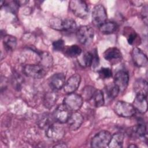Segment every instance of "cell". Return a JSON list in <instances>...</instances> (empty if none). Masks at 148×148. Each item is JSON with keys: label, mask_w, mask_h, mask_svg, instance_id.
<instances>
[{"label": "cell", "mask_w": 148, "mask_h": 148, "mask_svg": "<svg viewBox=\"0 0 148 148\" xmlns=\"http://www.w3.org/2000/svg\"><path fill=\"white\" fill-rule=\"evenodd\" d=\"M69 6L75 16L77 17L86 18L89 13V8L87 3L82 0H72L69 2Z\"/></svg>", "instance_id": "obj_1"}, {"label": "cell", "mask_w": 148, "mask_h": 148, "mask_svg": "<svg viewBox=\"0 0 148 148\" xmlns=\"http://www.w3.org/2000/svg\"><path fill=\"white\" fill-rule=\"evenodd\" d=\"M83 103V99L82 95L72 92L68 94L63 100V103L70 111L77 112Z\"/></svg>", "instance_id": "obj_2"}, {"label": "cell", "mask_w": 148, "mask_h": 148, "mask_svg": "<svg viewBox=\"0 0 148 148\" xmlns=\"http://www.w3.org/2000/svg\"><path fill=\"white\" fill-rule=\"evenodd\" d=\"M114 111L119 116L123 117H130L136 113V110L132 104L119 101L114 106Z\"/></svg>", "instance_id": "obj_3"}, {"label": "cell", "mask_w": 148, "mask_h": 148, "mask_svg": "<svg viewBox=\"0 0 148 148\" xmlns=\"http://www.w3.org/2000/svg\"><path fill=\"white\" fill-rule=\"evenodd\" d=\"M76 36L80 43L84 45H89L93 40L94 31L88 25L81 26L77 30Z\"/></svg>", "instance_id": "obj_4"}, {"label": "cell", "mask_w": 148, "mask_h": 148, "mask_svg": "<svg viewBox=\"0 0 148 148\" xmlns=\"http://www.w3.org/2000/svg\"><path fill=\"white\" fill-rule=\"evenodd\" d=\"M112 134L110 132L103 130L98 132L92 138L91 141V146L97 148H103L108 147L110 140Z\"/></svg>", "instance_id": "obj_5"}, {"label": "cell", "mask_w": 148, "mask_h": 148, "mask_svg": "<svg viewBox=\"0 0 148 148\" xmlns=\"http://www.w3.org/2000/svg\"><path fill=\"white\" fill-rule=\"evenodd\" d=\"M23 72L28 77L39 79L45 76L46 71L40 64H27L23 68Z\"/></svg>", "instance_id": "obj_6"}, {"label": "cell", "mask_w": 148, "mask_h": 148, "mask_svg": "<svg viewBox=\"0 0 148 148\" xmlns=\"http://www.w3.org/2000/svg\"><path fill=\"white\" fill-rule=\"evenodd\" d=\"M106 19L107 14L105 7L101 4L95 6L92 12V22L93 24L99 27L106 22Z\"/></svg>", "instance_id": "obj_7"}, {"label": "cell", "mask_w": 148, "mask_h": 148, "mask_svg": "<svg viewBox=\"0 0 148 148\" xmlns=\"http://www.w3.org/2000/svg\"><path fill=\"white\" fill-rule=\"evenodd\" d=\"M65 132L63 127L53 123L46 130V136L53 141L60 140L64 136Z\"/></svg>", "instance_id": "obj_8"}, {"label": "cell", "mask_w": 148, "mask_h": 148, "mask_svg": "<svg viewBox=\"0 0 148 148\" xmlns=\"http://www.w3.org/2000/svg\"><path fill=\"white\" fill-rule=\"evenodd\" d=\"M71 114V111L64 104H62L55 109L53 117L56 121L60 124H63L68 121Z\"/></svg>", "instance_id": "obj_9"}, {"label": "cell", "mask_w": 148, "mask_h": 148, "mask_svg": "<svg viewBox=\"0 0 148 148\" xmlns=\"http://www.w3.org/2000/svg\"><path fill=\"white\" fill-rule=\"evenodd\" d=\"M129 82V75L127 71L120 70L118 71L114 78V84L118 87L120 92H123L127 87Z\"/></svg>", "instance_id": "obj_10"}, {"label": "cell", "mask_w": 148, "mask_h": 148, "mask_svg": "<svg viewBox=\"0 0 148 148\" xmlns=\"http://www.w3.org/2000/svg\"><path fill=\"white\" fill-rule=\"evenodd\" d=\"M104 58L110 62L112 64H115L121 61L122 54L121 51L117 47H110L103 53Z\"/></svg>", "instance_id": "obj_11"}, {"label": "cell", "mask_w": 148, "mask_h": 148, "mask_svg": "<svg viewBox=\"0 0 148 148\" xmlns=\"http://www.w3.org/2000/svg\"><path fill=\"white\" fill-rule=\"evenodd\" d=\"M81 82V77L77 74L75 73L72 75L65 82L64 86V90L66 94L74 92L79 87Z\"/></svg>", "instance_id": "obj_12"}, {"label": "cell", "mask_w": 148, "mask_h": 148, "mask_svg": "<svg viewBox=\"0 0 148 148\" xmlns=\"http://www.w3.org/2000/svg\"><path fill=\"white\" fill-rule=\"evenodd\" d=\"M134 63L138 66H146L147 64V57L146 55L138 47H134L131 53Z\"/></svg>", "instance_id": "obj_13"}, {"label": "cell", "mask_w": 148, "mask_h": 148, "mask_svg": "<svg viewBox=\"0 0 148 148\" xmlns=\"http://www.w3.org/2000/svg\"><path fill=\"white\" fill-rule=\"evenodd\" d=\"M65 83V76L63 73H57L52 75L49 80L50 87L53 90H58L64 87Z\"/></svg>", "instance_id": "obj_14"}, {"label": "cell", "mask_w": 148, "mask_h": 148, "mask_svg": "<svg viewBox=\"0 0 148 148\" xmlns=\"http://www.w3.org/2000/svg\"><path fill=\"white\" fill-rule=\"evenodd\" d=\"M83 122V116L77 112H74L71 114L68 121L69 128L72 131H76L78 130Z\"/></svg>", "instance_id": "obj_15"}, {"label": "cell", "mask_w": 148, "mask_h": 148, "mask_svg": "<svg viewBox=\"0 0 148 148\" xmlns=\"http://www.w3.org/2000/svg\"><path fill=\"white\" fill-rule=\"evenodd\" d=\"M136 110L141 113H145L147 111V96L143 94H136L133 103Z\"/></svg>", "instance_id": "obj_16"}, {"label": "cell", "mask_w": 148, "mask_h": 148, "mask_svg": "<svg viewBox=\"0 0 148 148\" xmlns=\"http://www.w3.org/2000/svg\"><path fill=\"white\" fill-rule=\"evenodd\" d=\"M54 119L53 115H50L47 113H44L38 116L37 119V124L39 128L46 130L53 124Z\"/></svg>", "instance_id": "obj_17"}, {"label": "cell", "mask_w": 148, "mask_h": 148, "mask_svg": "<svg viewBox=\"0 0 148 148\" xmlns=\"http://www.w3.org/2000/svg\"><path fill=\"white\" fill-rule=\"evenodd\" d=\"M77 24L72 18H65L61 20L60 30L68 32H73L77 29Z\"/></svg>", "instance_id": "obj_18"}, {"label": "cell", "mask_w": 148, "mask_h": 148, "mask_svg": "<svg viewBox=\"0 0 148 148\" xmlns=\"http://www.w3.org/2000/svg\"><path fill=\"white\" fill-rule=\"evenodd\" d=\"M124 142V134L117 132L112 135L108 147L110 148H120L123 147Z\"/></svg>", "instance_id": "obj_19"}, {"label": "cell", "mask_w": 148, "mask_h": 148, "mask_svg": "<svg viewBox=\"0 0 148 148\" xmlns=\"http://www.w3.org/2000/svg\"><path fill=\"white\" fill-rule=\"evenodd\" d=\"M147 83L145 79H139L134 83V89L136 94H143L147 96Z\"/></svg>", "instance_id": "obj_20"}, {"label": "cell", "mask_w": 148, "mask_h": 148, "mask_svg": "<svg viewBox=\"0 0 148 148\" xmlns=\"http://www.w3.org/2000/svg\"><path fill=\"white\" fill-rule=\"evenodd\" d=\"M3 44L7 51H13L17 46L16 38L10 35H6L3 38Z\"/></svg>", "instance_id": "obj_21"}, {"label": "cell", "mask_w": 148, "mask_h": 148, "mask_svg": "<svg viewBox=\"0 0 148 148\" xmlns=\"http://www.w3.org/2000/svg\"><path fill=\"white\" fill-rule=\"evenodd\" d=\"M117 28V25L113 21H106L99 27V31L104 34H111L114 32Z\"/></svg>", "instance_id": "obj_22"}, {"label": "cell", "mask_w": 148, "mask_h": 148, "mask_svg": "<svg viewBox=\"0 0 148 148\" xmlns=\"http://www.w3.org/2000/svg\"><path fill=\"white\" fill-rule=\"evenodd\" d=\"M57 94L55 91H50L46 93L44 96L43 103L46 108L50 109L56 103L57 99Z\"/></svg>", "instance_id": "obj_23"}, {"label": "cell", "mask_w": 148, "mask_h": 148, "mask_svg": "<svg viewBox=\"0 0 148 148\" xmlns=\"http://www.w3.org/2000/svg\"><path fill=\"white\" fill-rule=\"evenodd\" d=\"M138 123L136 126L134 127L133 129V132H134L135 135L143 138L146 134V126L144 121L141 119L138 120Z\"/></svg>", "instance_id": "obj_24"}, {"label": "cell", "mask_w": 148, "mask_h": 148, "mask_svg": "<svg viewBox=\"0 0 148 148\" xmlns=\"http://www.w3.org/2000/svg\"><path fill=\"white\" fill-rule=\"evenodd\" d=\"M93 100L94 105L97 108L101 107L104 105L105 103V99L104 95L102 91L100 90H96L92 99Z\"/></svg>", "instance_id": "obj_25"}, {"label": "cell", "mask_w": 148, "mask_h": 148, "mask_svg": "<svg viewBox=\"0 0 148 148\" xmlns=\"http://www.w3.org/2000/svg\"><path fill=\"white\" fill-rule=\"evenodd\" d=\"M81 48L76 45H73L68 47L65 50V54L69 57H77L79 56L82 53Z\"/></svg>", "instance_id": "obj_26"}, {"label": "cell", "mask_w": 148, "mask_h": 148, "mask_svg": "<svg viewBox=\"0 0 148 148\" xmlns=\"http://www.w3.org/2000/svg\"><path fill=\"white\" fill-rule=\"evenodd\" d=\"M106 94L109 98L113 99L115 98L119 94L120 91L118 87L113 83V84H109L106 87Z\"/></svg>", "instance_id": "obj_27"}, {"label": "cell", "mask_w": 148, "mask_h": 148, "mask_svg": "<svg viewBox=\"0 0 148 148\" xmlns=\"http://www.w3.org/2000/svg\"><path fill=\"white\" fill-rule=\"evenodd\" d=\"M53 63V59L51 55L48 53H43L41 55V60L40 64L45 69L49 68L51 66Z\"/></svg>", "instance_id": "obj_28"}, {"label": "cell", "mask_w": 148, "mask_h": 148, "mask_svg": "<svg viewBox=\"0 0 148 148\" xmlns=\"http://www.w3.org/2000/svg\"><path fill=\"white\" fill-rule=\"evenodd\" d=\"M97 89H95L94 87L87 86L84 88L83 90V99L84 98L87 101H89L92 99V97Z\"/></svg>", "instance_id": "obj_29"}, {"label": "cell", "mask_w": 148, "mask_h": 148, "mask_svg": "<svg viewBox=\"0 0 148 148\" xmlns=\"http://www.w3.org/2000/svg\"><path fill=\"white\" fill-rule=\"evenodd\" d=\"M93 60V53L87 52L86 53L83 57V62L84 66H91L92 65Z\"/></svg>", "instance_id": "obj_30"}, {"label": "cell", "mask_w": 148, "mask_h": 148, "mask_svg": "<svg viewBox=\"0 0 148 148\" xmlns=\"http://www.w3.org/2000/svg\"><path fill=\"white\" fill-rule=\"evenodd\" d=\"M98 73L100 77L103 79L110 78L112 76V70L109 68H101L99 71H98Z\"/></svg>", "instance_id": "obj_31"}, {"label": "cell", "mask_w": 148, "mask_h": 148, "mask_svg": "<svg viewBox=\"0 0 148 148\" xmlns=\"http://www.w3.org/2000/svg\"><path fill=\"white\" fill-rule=\"evenodd\" d=\"M13 84L15 88L19 90V88L21 87V85L23 83V77L20 75H18V73H14L13 74Z\"/></svg>", "instance_id": "obj_32"}, {"label": "cell", "mask_w": 148, "mask_h": 148, "mask_svg": "<svg viewBox=\"0 0 148 148\" xmlns=\"http://www.w3.org/2000/svg\"><path fill=\"white\" fill-rule=\"evenodd\" d=\"M53 49L56 51H62L65 47L64 42L62 39H58L53 43Z\"/></svg>", "instance_id": "obj_33"}, {"label": "cell", "mask_w": 148, "mask_h": 148, "mask_svg": "<svg viewBox=\"0 0 148 148\" xmlns=\"http://www.w3.org/2000/svg\"><path fill=\"white\" fill-rule=\"evenodd\" d=\"M136 37H137L136 33L134 31L132 30V31L130 32V34H128L127 37V41H128V43L130 45H132L134 43V41L135 40Z\"/></svg>", "instance_id": "obj_34"}, {"label": "cell", "mask_w": 148, "mask_h": 148, "mask_svg": "<svg viewBox=\"0 0 148 148\" xmlns=\"http://www.w3.org/2000/svg\"><path fill=\"white\" fill-rule=\"evenodd\" d=\"M99 58L97 53V51L95 50L93 52V60H92V65H91V67L92 68H95L97 67H98V65H99Z\"/></svg>", "instance_id": "obj_35"}, {"label": "cell", "mask_w": 148, "mask_h": 148, "mask_svg": "<svg viewBox=\"0 0 148 148\" xmlns=\"http://www.w3.org/2000/svg\"><path fill=\"white\" fill-rule=\"evenodd\" d=\"M141 15L143 19V21L146 24H147V8L146 5L145 7H143V8L142 10Z\"/></svg>", "instance_id": "obj_36"}, {"label": "cell", "mask_w": 148, "mask_h": 148, "mask_svg": "<svg viewBox=\"0 0 148 148\" xmlns=\"http://www.w3.org/2000/svg\"><path fill=\"white\" fill-rule=\"evenodd\" d=\"M54 147H66L67 146L65 143H58V145H55Z\"/></svg>", "instance_id": "obj_37"}, {"label": "cell", "mask_w": 148, "mask_h": 148, "mask_svg": "<svg viewBox=\"0 0 148 148\" xmlns=\"http://www.w3.org/2000/svg\"><path fill=\"white\" fill-rule=\"evenodd\" d=\"M129 147H137V146H136L135 145H134V144H131V145H130L128 146Z\"/></svg>", "instance_id": "obj_38"}]
</instances>
